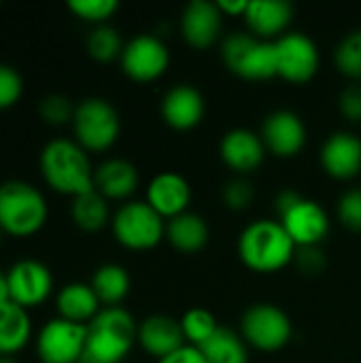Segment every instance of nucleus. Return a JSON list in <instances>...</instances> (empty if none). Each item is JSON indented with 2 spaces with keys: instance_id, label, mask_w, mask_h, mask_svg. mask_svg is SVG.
Instances as JSON below:
<instances>
[{
  "instance_id": "obj_1",
  "label": "nucleus",
  "mask_w": 361,
  "mask_h": 363,
  "mask_svg": "<svg viewBox=\"0 0 361 363\" xmlns=\"http://www.w3.org/2000/svg\"><path fill=\"white\" fill-rule=\"evenodd\" d=\"M38 168L45 183L64 196H81L94 189V168L87 151L68 138L49 140L38 157Z\"/></svg>"
},
{
  "instance_id": "obj_2",
  "label": "nucleus",
  "mask_w": 361,
  "mask_h": 363,
  "mask_svg": "<svg viewBox=\"0 0 361 363\" xmlns=\"http://www.w3.org/2000/svg\"><path fill=\"white\" fill-rule=\"evenodd\" d=\"M296 242L289 238L281 221L260 219L249 223L238 236V257L245 268L272 274L283 270L296 257Z\"/></svg>"
},
{
  "instance_id": "obj_3",
  "label": "nucleus",
  "mask_w": 361,
  "mask_h": 363,
  "mask_svg": "<svg viewBox=\"0 0 361 363\" xmlns=\"http://www.w3.org/2000/svg\"><path fill=\"white\" fill-rule=\"evenodd\" d=\"M134 342H138V325L134 317L121 306L102 308L94 321L87 323L83 362L121 363Z\"/></svg>"
},
{
  "instance_id": "obj_4",
  "label": "nucleus",
  "mask_w": 361,
  "mask_h": 363,
  "mask_svg": "<svg viewBox=\"0 0 361 363\" xmlns=\"http://www.w3.org/2000/svg\"><path fill=\"white\" fill-rule=\"evenodd\" d=\"M49 217L45 196L30 183L13 179L0 185V230L15 238L36 234Z\"/></svg>"
},
{
  "instance_id": "obj_5",
  "label": "nucleus",
  "mask_w": 361,
  "mask_h": 363,
  "mask_svg": "<svg viewBox=\"0 0 361 363\" xmlns=\"http://www.w3.org/2000/svg\"><path fill=\"white\" fill-rule=\"evenodd\" d=\"M221 60L230 72L247 81H268L277 77L274 43L247 32H232L223 38Z\"/></svg>"
},
{
  "instance_id": "obj_6",
  "label": "nucleus",
  "mask_w": 361,
  "mask_h": 363,
  "mask_svg": "<svg viewBox=\"0 0 361 363\" xmlns=\"http://www.w3.org/2000/svg\"><path fill=\"white\" fill-rule=\"evenodd\" d=\"M74 140L91 153L109 151L121 132V119L117 108L98 96L85 98L77 104L72 117Z\"/></svg>"
},
{
  "instance_id": "obj_7",
  "label": "nucleus",
  "mask_w": 361,
  "mask_h": 363,
  "mask_svg": "<svg viewBox=\"0 0 361 363\" xmlns=\"http://www.w3.org/2000/svg\"><path fill=\"white\" fill-rule=\"evenodd\" d=\"M115 240L130 251H149L166 238V221L145 202L121 204L111 219Z\"/></svg>"
},
{
  "instance_id": "obj_8",
  "label": "nucleus",
  "mask_w": 361,
  "mask_h": 363,
  "mask_svg": "<svg viewBox=\"0 0 361 363\" xmlns=\"http://www.w3.org/2000/svg\"><path fill=\"white\" fill-rule=\"evenodd\" d=\"M294 325L289 315L277 304L260 302L249 306L240 319V336L245 342L262 353H274L287 347Z\"/></svg>"
},
{
  "instance_id": "obj_9",
  "label": "nucleus",
  "mask_w": 361,
  "mask_h": 363,
  "mask_svg": "<svg viewBox=\"0 0 361 363\" xmlns=\"http://www.w3.org/2000/svg\"><path fill=\"white\" fill-rule=\"evenodd\" d=\"M87 325L66 319H51L36 336V355L40 363H81L85 353Z\"/></svg>"
},
{
  "instance_id": "obj_10",
  "label": "nucleus",
  "mask_w": 361,
  "mask_h": 363,
  "mask_svg": "<svg viewBox=\"0 0 361 363\" xmlns=\"http://www.w3.org/2000/svg\"><path fill=\"white\" fill-rule=\"evenodd\" d=\"M277 77L287 83H309L319 70V49L315 40L302 32H287L274 40Z\"/></svg>"
},
{
  "instance_id": "obj_11",
  "label": "nucleus",
  "mask_w": 361,
  "mask_h": 363,
  "mask_svg": "<svg viewBox=\"0 0 361 363\" xmlns=\"http://www.w3.org/2000/svg\"><path fill=\"white\" fill-rule=\"evenodd\" d=\"M119 62L126 77L136 83H149L168 70L170 51L162 38L153 34H138L126 43Z\"/></svg>"
},
{
  "instance_id": "obj_12",
  "label": "nucleus",
  "mask_w": 361,
  "mask_h": 363,
  "mask_svg": "<svg viewBox=\"0 0 361 363\" xmlns=\"http://www.w3.org/2000/svg\"><path fill=\"white\" fill-rule=\"evenodd\" d=\"M6 283L11 302L28 311L49 298L53 289V274L38 259H19L9 268Z\"/></svg>"
},
{
  "instance_id": "obj_13",
  "label": "nucleus",
  "mask_w": 361,
  "mask_h": 363,
  "mask_svg": "<svg viewBox=\"0 0 361 363\" xmlns=\"http://www.w3.org/2000/svg\"><path fill=\"white\" fill-rule=\"evenodd\" d=\"M262 143L268 153L277 157H294L306 145V125L302 117L294 111L279 108L272 111L262 123Z\"/></svg>"
},
{
  "instance_id": "obj_14",
  "label": "nucleus",
  "mask_w": 361,
  "mask_h": 363,
  "mask_svg": "<svg viewBox=\"0 0 361 363\" xmlns=\"http://www.w3.org/2000/svg\"><path fill=\"white\" fill-rule=\"evenodd\" d=\"M279 219L296 247H319L330 232V217L326 208L309 198H302Z\"/></svg>"
},
{
  "instance_id": "obj_15",
  "label": "nucleus",
  "mask_w": 361,
  "mask_h": 363,
  "mask_svg": "<svg viewBox=\"0 0 361 363\" xmlns=\"http://www.w3.org/2000/svg\"><path fill=\"white\" fill-rule=\"evenodd\" d=\"M223 28V13L217 2L211 0H191L181 13V36L194 49L213 47Z\"/></svg>"
},
{
  "instance_id": "obj_16",
  "label": "nucleus",
  "mask_w": 361,
  "mask_h": 363,
  "mask_svg": "<svg viewBox=\"0 0 361 363\" xmlns=\"http://www.w3.org/2000/svg\"><path fill=\"white\" fill-rule=\"evenodd\" d=\"M145 202L164 221H170V219L187 213V206L191 202V185L179 172H172V170L160 172L149 181Z\"/></svg>"
},
{
  "instance_id": "obj_17",
  "label": "nucleus",
  "mask_w": 361,
  "mask_h": 363,
  "mask_svg": "<svg viewBox=\"0 0 361 363\" xmlns=\"http://www.w3.org/2000/svg\"><path fill=\"white\" fill-rule=\"evenodd\" d=\"M160 111H162V119L166 121V125L179 132H187L200 125V121L204 119L206 100L198 87L189 83H181V85L170 87L164 94Z\"/></svg>"
},
{
  "instance_id": "obj_18",
  "label": "nucleus",
  "mask_w": 361,
  "mask_h": 363,
  "mask_svg": "<svg viewBox=\"0 0 361 363\" xmlns=\"http://www.w3.org/2000/svg\"><path fill=\"white\" fill-rule=\"evenodd\" d=\"M219 155L223 164L238 177L257 170L266 157V147L262 136L247 128H234L223 134L219 143Z\"/></svg>"
},
{
  "instance_id": "obj_19",
  "label": "nucleus",
  "mask_w": 361,
  "mask_h": 363,
  "mask_svg": "<svg viewBox=\"0 0 361 363\" xmlns=\"http://www.w3.org/2000/svg\"><path fill=\"white\" fill-rule=\"evenodd\" d=\"M319 160L332 179H355L361 172V138L353 132H334L323 143Z\"/></svg>"
},
{
  "instance_id": "obj_20",
  "label": "nucleus",
  "mask_w": 361,
  "mask_h": 363,
  "mask_svg": "<svg viewBox=\"0 0 361 363\" xmlns=\"http://www.w3.org/2000/svg\"><path fill=\"white\" fill-rule=\"evenodd\" d=\"M138 345L155 359H164L187 345L181 319L168 315H151L138 325Z\"/></svg>"
},
{
  "instance_id": "obj_21",
  "label": "nucleus",
  "mask_w": 361,
  "mask_h": 363,
  "mask_svg": "<svg viewBox=\"0 0 361 363\" xmlns=\"http://www.w3.org/2000/svg\"><path fill=\"white\" fill-rule=\"evenodd\" d=\"M291 19L294 6L285 0H253L249 2L245 13L249 34L268 43H274L283 34H287Z\"/></svg>"
},
{
  "instance_id": "obj_22",
  "label": "nucleus",
  "mask_w": 361,
  "mask_h": 363,
  "mask_svg": "<svg viewBox=\"0 0 361 363\" xmlns=\"http://www.w3.org/2000/svg\"><path fill=\"white\" fill-rule=\"evenodd\" d=\"M138 168L121 157H111L94 170V189L106 200H128L138 187Z\"/></svg>"
},
{
  "instance_id": "obj_23",
  "label": "nucleus",
  "mask_w": 361,
  "mask_h": 363,
  "mask_svg": "<svg viewBox=\"0 0 361 363\" xmlns=\"http://www.w3.org/2000/svg\"><path fill=\"white\" fill-rule=\"evenodd\" d=\"M55 308L60 319L87 325L102 311V304L89 283H68L57 291Z\"/></svg>"
},
{
  "instance_id": "obj_24",
  "label": "nucleus",
  "mask_w": 361,
  "mask_h": 363,
  "mask_svg": "<svg viewBox=\"0 0 361 363\" xmlns=\"http://www.w3.org/2000/svg\"><path fill=\"white\" fill-rule=\"evenodd\" d=\"M209 238H211L209 223L198 213L187 211V213L166 221V240L179 253H185V255L200 253L209 245Z\"/></svg>"
},
{
  "instance_id": "obj_25",
  "label": "nucleus",
  "mask_w": 361,
  "mask_h": 363,
  "mask_svg": "<svg viewBox=\"0 0 361 363\" xmlns=\"http://www.w3.org/2000/svg\"><path fill=\"white\" fill-rule=\"evenodd\" d=\"M32 334V321L26 308L15 302L0 304V357H13L19 353Z\"/></svg>"
},
{
  "instance_id": "obj_26",
  "label": "nucleus",
  "mask_w": 361,
  "mask_h": 363,
  "mask_svg": "<svg viewBox=\"0 0 361 363\" xmlns=\"http://www.w3.org/2000/svg\"><path fill=\"white\" fill-rule=\"evenodd\" d=\"M89 285L96 291L100 304H104V308H109V306H119L128 298L132 281H130V274L123 266L102 264L94 272Z\"/></svg>"
},
{
  "instance_id": "obj_27",
  "label": "nucleus",
  "mask_w": 361,
  "mask_h": 363,
  "mask_svg": "<svg viewBox=\"0 0 361 363\" xmlns=\"http://www.w3.org/2000/svg\"><path fill=\"white\" fill-rule=\"evenodd\" d=\"M249 345L245 338L230 330L219 328L202 347H198L206 363H249Z\"/></svg>"
},
{
  "instance_id": "obj_28",
  "label": "nucleus",
  "mask_w": 361,
  "mask_h": 363,
  "mask_svg": "<svg viewBox=\"0 0 361 363\" xmlns=\"http://www.w3.org/2000/svg\"><path fill=\"white\" fill-rule=\"evenodd\" d=\"M70 217L74 225L83 232H100L109 223V200L96 189L72 198Z\"/></svg>"
},
{
  "instance_id": "obj_29",
  "label": "nucleus",
  "mask_w": 361,
  "mask_h": 363,
  "mask_svg": "<svg viewBox=\"0 0 361 363\" xmlns=\"http://www.w3.org/2000/svg\"><path fill=\"white\" fill-rule=\"evenodd\" d=\"M85 47H87V53L96 60V62H113L117 57H121L123 53V40H121V34L109 26V23H102V26H94L91 32L87 34V40H85Z\"/></svg>"
},
{
  "instance_id": "obj_30",
  "label": "nucleus",
  "mask_w": 361,
  "mask_h": 363,
  "mask_svg": "<svg viewBox=\"0 0 361 363\" xmlns=\"http://www.w3.org/2000/svg\"><path fill=\"white\" fill-rule=\"evenodd\" d=\"M181 328L185 334L187 345L191 347H202L221 325L217 323L215 315L206 308H189L183 317H181Z\"/></svg>"
},
{
  "instance_id": "obj_31",
  "label": "nucleus",
  "mask_w": 361,
  "mask_h": 363,
  "mask_svg": "<svg viewBox=\"0 0 361 363\" xmlns=\"http://www.w3.org/2000/svg\"><path fill=\"white\" fill-rule=\"evenodd\" d=\"M334 64L345 77L361 79V28L340 38L334 49Z\"/></svg>"
},
{
  "instance_id": "obj_32",
  "label": "nucleus",
  "mask_w": 361,
  "mask_h": 363,
  "mask_svg": "<svg viewBox=\"0 0 361 363\" xmlns=\"http://www.w3.org/2000/svg\"><path fill=\"white\" fill-rule=\"evenodd\" d=\"M68 9L79 19L94 26H102L115 15L119 4L117 0H68Z\"/></svg>"
},
{
  "instance_id": "obj_33",
  "label": "nucleus",
  "mask_w": 361,
  "mask_h": 363,
  "mask_svg": "<svg viewBox=\"0 0 361 363\" xmlns=\"http://www.w3.org/2000/svg\"><path fill=\"white\" fill-rule=\"evenodd\" d=\"M74 104L70 102V98L62 96V94H49L38 102V115L45 123L49 125H64V123H72L74 117Z\"/></svg>"
},
{
  "instance_id": "obj_34",
  "label": "nucleus",
  "mask_w": 361,
  "mask_h": 363,
  "mask_svg": "<svg viewBox=\"0 0 361 363\" xmlns=\"http://www.w3.org/2000/svg\"><path fill=\"white\" fill-rule=\"evenodd\" d=\"M221 198L230 211H247L255 200V189L251 181H247L245 177H236L223 185Z\"/></svg>"
},
{
  "instance_id": "obj_35",
  "label": "nucleus",
  "mask_w": 361,
  "mask_h": 363,
  "mask_svg": "<svg viewBox=\"0 0 361 363\" xmlns=\"http://www.w3.org/2000/svg\"><path fill=\"white\" fill-rule=\"evenodd\" d=\"M21 94H23L21 74L9 64H0V111L15 106Z\"/></svg>"
},
{
  "instance_id": "obj_36",
  "label": "nucleus",
  "mask_w": 361,
  "mask_h": 363,
  "mask_svg": "<svg viewBox=\"0 0 361 363\" xmlns=\"http://www.w3.org/2000/svg\"><path fill=\"white\" fill-rule=\"evenodd\" d=\"M338 219L351 232H361V189H349L340 196L336 206Z\"/></svg>"
},
{
  "instance_id": "obj_37",
  "label": "nucleus",
  "mask_w": 361,
  "mask_h": 363,
  "mask_svg": "<svg viewBox=\"0 0 361 363\" xmlns=\"http://www.w3.org/2000/svg\"><path fill=\"white\" fill-rule=\"evenodd\" d=\"M294 262L304 274H311V277L321 274L328 266V257H326L321 245L319 247H298Z\"/></svg>"
},
{
  "instance_id": "obj_38",
  "label": "nucleus",
  "mask_w": 361,
  "mask_h": 363,
  "mask_svg": "<svg viewBox=\"0 0 361 363\" xmlns=\"http://www.w3.org/2000/svg\"><path fill=\"white\" fill-rule=\"evenodd\" d=\"M338 108H340V113H343V117L347 121L361 123V85L353 83V85H347L340 91Z\"/></svg>"
},
{
  "instance_id": "obj_39",
  "label": "nucleus",
  "mask_w": 361,
  "mask_h": 363,
  "mask_svg": "<svg viewBox=\"0 0 361 363\" xmlns=\"http://www.w3.org/2000/svg\"><path fill=\"white\" fill-rule=\"evenodd\" d=\"M155 363H206L202 351L198 347H191V345H185L183 349L174 351L172 355L164 357V359H157Z\"/></svg>"
},
{
  "instance_id": "obj_40",
  "label": "nucleus",
  "mask_w": 361,
  "mask_h": 363,
  "mask_svg": "<svg viewBox=\"0 0 361 363\" xmlns=\"http://www.w3.org/2000/svg\"><path fill=\"white\" fill-rule=\"evenodd\" d=\"M302 198H304V196H302L300 191H296V189H283V191H279V196L274 198V211H277V215L283 217V215H285L287 211H291Z\"/></svg>"
},
{
  "instance_id": "obj_41",
  "label": "nucleus",
  "mask_w": 361,
  "mask_h": 363,
  "mask_svg": "<svg viewBox=\"0 0 361 363\" xmlns=\"http://www.w3.org/2000/svg\"><path fill=\"white\" fill-rule=\"evenodd\" d=\"M217 6H219V11H221L223 15H228V17H240V15L245 17L249 2H247V0H219Z\"/></svg>"
},
{
  "instance_id": "obj_42",
  "label": "nucleus",
  "mask_w": 361,
  "mask_h": 363,
  "mask_svg": "<svg viewBox=\"0 0 361 363\" xmlns=\"http://www.w3.org/2000/svg\"><path fill=\"white\" fill-rule=\"evenodd\" d=\"M4 302H11V296H9V283H6V274L0 272V304Z\"/></svg>"
},
{
  "instance_id": "obj_43",
  "label": "nucleus",
  "mask_w": 361,
  "mask_h": 363,
  "mask_svg": "<svg viewBox=\"0 0 361 363\" xmlns=\"http://www.w3.org/2000/svg\"><path fill=\"white\" fill-rule=\"evenodd\" d=\"M0 363H17L15 357H0Z\"/></svg>"
},
{
  "instance_id": "obj_44",
  "label": "nucleus",
  "mask_w": 361,
  "mask_h": 363,
  "mask_svg": "<svg viewBox=\"0 0 361 363\" xmlns=\"http://www.w3.org/2000/svg\"><path fill=\"white\" fill-rule=\"evenodd\" d=\"M2 234H4V232H2V230H0V242H2Z\"/></svg>"
},
{
  "instance_id": "obj_45",
  "label": "nucleus",
  "mask_w": 361,
  "mask_h": 363,
  "mask_svg": "<svg viewBox=\"0 0 361 363\" xmlns=\"http://www.w3.org/2000/svg\"><path fill=\"white\" fill-rule=\"evenodd\" d=\"M83 363H89V362H83Z\"/></svg>"
}]
</instances>
